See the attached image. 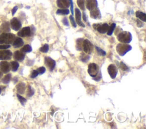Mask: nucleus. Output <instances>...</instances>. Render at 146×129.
<instances>
[{
    "instance_id": "1",
    "label": "nucleus",
    "mask_w": 146,
    "mask_h": 129,
    "mask_svg": "<svg viewBox=\"0 0 146 129\" xmlns=\"http://www.w3.org/2000/svg\"><path fill=\"white\" fill-rule=\"evenodd\" d=\"M16 35L12 33L3 32L0 35V45H11L13 43Z\"/></svg>"
},
{
    "instance_id": "2",
    "label": "nucleus",
    "mask_w": 146,
    "mask_h": 129,
    "mask_svg": "<svg viewBox=\"0 0 146 129\" xmlns=\"http://www.w3.org/2000/svg\"><path fill=\"white\" fill-rule=\"evenodd\" d=\"M118 40L122 43H130L132 39V36L130 32L128 31H122L117 36Z\"/></svg>"
},
{
    "instance_id": "3",
    "label": "nucleus",
    "mask_w": 146,
    "mask_h": 129,
    "mask_svg": "<svg viewBox=\"0 0 146 129\" xmlns=\"http://www.w3.org/2000/svg\"><path fill=\"white\" fill-rule=\"evenodd\" d=\"M116 52H118L120 56H123L129 51L132 49V47L128 44L119 43L117 45L116 47Z\"/></svg>"
},
{
    "instance_id": "4",
    "label": "nucleus",
    "mask_w": 146,
    "mask_h": 129,
    "mask_svg": "<svg viewBox=\"0 0 146 129\" xmlns=\"http://www.w3.org/2000/svg\"><path fill=\"white\" fill-rule=\"evenodd\" d=\"M100 72L99 66L95 63H90L88 66V73L90 76L94 78Z\"/></svg>"
},
{
    "instance_id": "5",
    "label": "nucleus",
    "mask_w": 146,
    "mask_h": 129,
    "mask_svg": "<svg viewBox=\"0 0 146 129\" xmlns=\"http://www.w3.org/2000/svg\"><path fill=\"white\" fill-rule=\"evenodd\" d=\"M13 53L9 49H0V60H10Z\"/></svg>"
},
{
    "instance_id": "6",
    "label": "nucleus",
    "mask_w": 146,
    "mask_h": 129,
    "mask_svg": "<svg viewBox=\"0 0 146 129\" xmlns=\"http://www.w3.org/2000/svg\"><path fill=\"white\" fill-rule=\"evenodd\" d=\"M83 49L87 54H91L94 49V46L92 44L88 39H85L83 42Z\"/></svg>"
},
{
    "instance_id": "7",
    "label": "nucleus",
    "mask_w": 146,
    "mask_h": 129,
    "mask_svg": "<svg viewBox=\"0 0 146 129\" xmlns=\"http://www.w3.org/2000/svg\"><path fill=\"white\" fill-rule=\"evenodd\" d=\"M10 25L11 28L16 31L20 30L22 27V23L21 22V21H20L18 18H17L16 17H14L13 18V19H11Z\"/></svg>"
},
{
    "instance_id": "8",
    "label": "nucleus",
    "mask_w": 146,
    "mask_h": 129,
    "mask_svg": "<svg viewBox=\"0 0 146 129\" xmlns=\"http://www.w3.org/2000/svg\"><path fill=\"white\" fill-rule=\"evenodd\" d=\"M0 69L3 73L6 74L11 70L10 63L7 60H2L0 62Z\"/></svg>"
},
{
    "instance_id": "9",
    "label": "nucleus",
    "mask_w": 146,
    "mask_h": 129,
    "mask_svg": "<svg viewBox=\"0 0 146 129\" xmlns=\"http://www.w3.org/2000/svg\"><path fill=\"white\" fill-rule=\"evenodd\" d=\"M108 72L110 75V76L112 79H115L117 76L118 70V68L116 67L115 65L113 64H110L108 67Z\"/></svg>"
},
{
    "instance_id": "10",
    "label": "nucleus",
    "mask_w": 146,
    "mask_h": 129,
    "mask_svg": "<svg viewBox=\"0 0 146 129\" xmlns=\"http://www.w3.org/2000/svg\"><path fill=\"white\" fill-rule=\"evenodd\" d=\"M45 64L50 71H53L56 65V62L50 57H45Z\"/></svg>"
},
{
    "instance_id": "11",
    "label": "nucleus",
    "mask_w": 146,
    "mask_h": 129,
    "mask_svg": "<svg viewBox=\"0 0 146 129\" xmlns=\"http://www.w3.org/2000/svg\"><path fill=\"white\" fill-rule=\"evenodd\" d=\"M31 34V31L30 27H25L22 29L19 32L17 33L18 36L22 38L30 36Z\"/></svg>"
},
{
    "instance_id": "12",
    "label": "nucleus",
    "mask_w": 146,
    "mask_h": 129,
    "mask_svg": "<svg viewBox=\"0 0 146 129\" xmlns=\"http://www.w3.org/2000/svg\"><path fill=\"white\" fill-rule=\"evenodd\" d=\"M85 5L88 10L91 11L98 8V1L97 0H86Z\"/></svg>"
},
{
    "instance_id": "13",
    "label": "nucleus",
    "mask_w": 146,
    "mask_h": 129,
    "mask_svg": "<svg viewBox=\"0 0 146 129\" xmlns=\"http://www.w3.org/2000/svg\"><path fill=\"white\" fill-rule=\"evenodd\" d=\"M13 55V58L14 59V60L18 61V62H22L25 59V53L21 51H16Z\"/></svg>"
},
{
    "instance_id": "14",
    "label": "nucleus",
    "mask_w": 146,
    "mask_h": 129,
    "mask_svg": "<svg viewBox=\"0 0 146 129\" xmlns=\"http://www.w3.org/2000/svg\"><path fill=\"white\" fill-rule=\"evenodd\" d=\"M75 18H76V22L77 23L78 25L79 26H80L81 27H85L84 24L83 23H82V21H81V11L79 10V9L78 8H75Z\"/></svg>"
},
{
    "instance_id": "15",
    "label": "nucleus",
    "mask_w": 146,
    "mask_h": 129,
    "mask_svg": "<svg viewBox=\"0 0 146 129\" xmlns=\"http://www.w3.org/2000/svg\"><path fill=\"white\" fill-rule=\"evenodd\" d=\"M57 5L59 8L67 9L70 6L69 0H57Z\"/></svg>"
},
{
    "instance_id": "16",
    "label": "nucleus",
    "mask_w": 146,
    "mask_h": 129,
    "mask_svg": "<svg viewBox=\"0 0 146 129\" xmlns=\"http://www.w3.org/2000/svg\"><path fill=\"white\" fill-rule=\"evenodd\" d=\"M90 16L93 19H100L101 18L100 10L98 8H96L94 9L93 10H91V12H90Z\"/></svg>"
},
{
    "instance_id": "17",
    "label": "nucleus",
    "mask_w": 146,
    "mask_h": 129,
    "mask_svg": "<svg viewBox=\"0 0 146 129\" xmlns=\"http://www.w3.org/2000/svg\"><path fill=\"white\" fill-rule=\"evenodd\" d=\"M16 89L17 93L20 95H23L26 90V84L23 82H20L19 84L17 85Z\"/></svg>"
},
{
    "instance_id": "18",
    "label": "nucleus",
    "mask_w": 146,
    "mask_h": 129,
    "mask_svg": "<svg viewBox=\"0 0 146 129\" xmlns=\"http://www.w3.org/2000/svg\"><path fill=\"white\" fill-rule=\"evenodd\" d=\"M13 44V46L15 48H18L22 47L24 45V42L22 39L20 37H17L14 39Z\"/></svg>"
},
{
    "instance_id": "19",
    "label": "nucleus",
    "mask_w": 146,
    "mask_h": 129,
    "mask_svg": "<svg viewBox=\"0 0 146 129\" xmlns=\"http://www.w3.org/2000/svg\"><path fill=\"white\" fill-rule=\"evenodd\" d=\"M109 29V26L107 23H103V24H101L98 27L97 30L98 31L99 33L101 34H105V33H107V31Z\"/></svg>"
},
{
    "instance_id": "20",
    "label": "nucleus",
    "mask_w": 146,
    "mask_h": 129,
    "mask_svg": "<svg viewBox=\"0 0 146 129\" xmlns=\"http://www.w3.org/2000/svg\"><path fill=\"white\" fill-rule=\"evenodd\" d=\"M1 30L4 32H9L10 31V25L9 22H4L1 26Z\"/></svg>"
},
{
    "instance_id": "21",
    "label": "nucleus",
    "mask_w": 146,
    "mask_h": 129,
    "mask_svg": "<svg viewBox=\"0 0 146 129\" xmlns=\"http://www.w3.org/2000/svg\"><path fill=\"white\" fill-rule=\"evenodd\" d=\"M12 75L11 73H8L6 75L3 77L1 80V82H2L3 84H9V82H10L11 79H12Z\"/></svg>"
},
{
    "instance_id": "22",
    "label": "nucleus",
    "mask_w": 146,
    "mask_h": 129,
    "mask_svg": "<svg viewBox=\"0 0 146 129\" xmlns=\"http://www.w3.org/2000/svg\"><path fill=\"white\" fill-rule=\"evenodd\" d=\"M10 66H11V69L13 72H15L17 71L18 69V68L20 67V64L17 62L16 61H12L10 63Z\"/></svg>"
},
{
    "instance_id": "23",
    "label": "nucleus",
    "mask_w": 146,
    "mask_h": 129,
    "mask_svg": "<svg viewBox=\"0 0 146 129\" xmlns=\"http://www.w3.org/2000/svg\"><path fill=\"white\" fill-rule=\"evenodd\" d=\"M83 42V39L82 38H79L77 40L76 48L78 51H82Z\"/></svg>"
},
{
    "instance_id": "24",
    "label": "nucleus",
    "mask_w": 146,
    "mask_h": 129,
    "mask_svg": "<svg viewBox=\"0 0 146 129\" xmlns=\"http://www.w3.org/2000/svg\"><path fill=\"white\" fill-rule=\"evenodd\" d=\"M136 16L142 21L146 22V15L145 13L137 11L136 12Z\"/></svg>"
},
{
    "instance_id": "25",
    "label": "nucleus",
    "mask_w": 146,
    "mask_h": 129,
    "mask_svg": "<svg viewBox=\"0 0 146 129\" xmlns=\"http://www.w3.org/2000/svg\"><path fill=\"white\" fill-rule=\"evenodd\" d=\"M57 14L58 15H62V16H66L68 15L70 13L69 10L67 9H58L56 12Z\"/></svg>"
},
{
    "instance_id": "26",
    "label": "nucleus",
    "mask_w": 146,
    "mask_h": 129,
    "mask_svg": "<svg viewBox=\"0 0 146 129\" xmlns=\"http://www.w3.org/2000/svg\"><path fill=\"white\" fill-rule=\"evenodd\" d=\"M90 56L89 55H88L87 54H85L84 53H81L80 56H79V59H80V60L83 63L87 62L88 61L90 60Z\"/></svg>"
},
{
    "instance_id": "27",
    "label": "nucleus",
    "mask_w": 146,
    "mask_h": 129,
    "mask_svg": "<svg viewBox=\"0 0 146 129\" xmlns=\"http://www.w3.org/2000/svg\"><path fill=\"white\" fill-rule=\"evenodd\" d=\"M21 51L24 53H27L30 52L32 51V47L29 45H26L21 49Z\"/></svg>"
},
{
    "instance_id": "28",
    "label": "nucleus",
    "mask_w": 146,
    "mask_h": 129,
    "mask_svg": "<svg viewBox=\"0 0 146 129\" xmlns=\"http://www.w3.org/2000/svg\"><path fill=\"white\" fill-rule=\"evenodd\" d=\"M115 27H116V24L115 23H112L110 26H109V29L107 31V34L108 36H111L112 34H113V32L114 30H115Z\"/></svg>"
},
{
    "instance_id": "29",
    "label": "nucleus",
    "mask_w": 146,
    "mask_h": 129,
    "mask_svg": "<svg viewBox=\"0 0 146 129\" xmlns=\"http://www.w3.org/2000/svg\"><path fill=\"white\" fill-rule=\"evenodd\" d=\"M17 97L18 99L19 100V101L21 104L22 105L25 106V104L27 102L26 99H25V98H24V97H23L22 96H21L20 95V94H18V93H17Z\"/></svg>"
},
{
    "instance_id": "30",
    "label": "nucleus",
    "mask_w": 146,
    "mask_h": 129,
    "mask_svg": "<svg viewBox=\"0 0 146 129\" xmlns=\"http://www.w3.org/2000/svg\"><path fill=\"white\" fill-rule=\"evenodd\" d=\"M77 5L81 10H85V0H77Z\"/></svg>"
},
{
    "instance_id": "31",
    "label": "nucleus",
    "mask_w": 146,
    "mask_h": 129,
    "mask_svg": "<svg viewBox=\"0 0 146 129\" xmlns=\"http://www.w3.org/2000/svg\"><path fill=\"white\" fill-rule=\"evenodd\" d=\"M34 90L33 88L31 87L30 85L28 86V89H27V97H32L34 94Z\"/></svg>"
},
{
    "instance_id": "32",
    "label": "nucleus",
    "mask_w": 146,
    "mask_h": 129,
    "mask_svg": "<svg viewBox=\"0 0 146 129\" xmlns=\"http://www.w3.org/2000/svg\"><path fill=\"white\" fill-rule=\"evenodd\" d=\"M95 48H96V50H97L98 55H99V56H104L105 55H106V52H105L104 50H103L102 49H101L100 48L98 47H95Z\"/></svg>"
},
{
    "instance_id": "33",
    "label": "nucleus",
    "mask_w": 146,
    "mask_h": 129,
    "mask_svg": "<svg viewBox=\"0 0 146 129\" xmlns=\"http://www.w3.org/2000/svg\"><path fill=\"white\" fill-rule=\"evenodd\" d=\"M49 45H47V44H45V45L43 46L42 47L40 48V51L42 52L47 53L48 52V51H49Z\"/></svg>"
},
{
    "instance_id": "34",
    "label": "nucleus",
    "mask_w": 146,
    "mask_h": 129,
    "mask_svg": "<svg viewBox=\"0 0 146 129\" xmlns=\"http://www.w3.org/2000/svg\"><path fill=\"white\" fill-rule=\"evenodd\" d=\"M119 67L123 71H127L128 70V67L123 62H121V63L119 64Z\"/></svg>"
},
{
    "instance_id": "35",
    "label": "nucleus",
    "mask_w": 146,
    "mask_h": 129,
    "mask_svg": "<svg viewBox=\"0 0 146 129\" xmlns=\"http://www.w3.org/2000/svg\"><path fill=\"white\" fill-rule=\"evenodd\" d=\"M39 75V73H38V71H37V69L36 70H33L31 72V73L30 75V77L31 79H34L36 78V77H37Z\"/></svg>"
},
{
    "instance_id": "36",
    "label": "nucleus",
    "mask_w": 146,
    "mask_h": 129,
    "mask_svg": "<svg viewBox=\"0 0 146 129\" xmlns=\"http://www.w3.org/2000/svg\"><path fill=\"white\" fill-rule=\"evenodd\" d=\"M69 19H70V22H71L72 26H73L74 27H75H75H77V23H76V22H75L74 18L73 15L70 16Z\"/></svg>"
},
{
    "instance_id": "37",
    "label": "nucleus",
    "mask_w": 146,
    "mask_h": 129,
    "mask_svg": "<svg viewBox=\"0 0 146 129\" xmlns=\"http://www.w3.org/2000/svg\"><path fill=\"white\" fill-rule=\"evenodd\" d=\"M37 71H38L39 75H42V74H43V73L46 72V68H45V67H40L39 68H38Z\"/></svg>"
},
{
    "instance_id": "38",
    "label": "nucleus",
    "mask_w": 146,
    "mask_h": 129,
    "mask_svg": "<svg viewBox=\"0 0 146 129\" xmlns=\"http://www.w3.org/2000/svg\"><path fill=\"white\" fill-rule=\"evenodd\" d=\"M11 46L10 45H0V49H9V48H10Z\"/></svg>"
},
{
    "instance_id": "39",
    "label": "nucleus",
    "mask_w": 146,
    "mask_h": 129,
    "mask_svg": "<svg viewBox=\"0 0 146 129\" xmlns=\"http://www.w3.org/2000/svg\"><path fill=\"white\" fill-rule=\"evenodd\" d=\"M62 23H63V24L64 25H65V26H67V27L69 26V21H68L67 18H66V17H64V18H63L62 20Z\"/></svg>"
},
{
    "instance_id": "40",
    "label": "nucleus",
    "mask_w": 146,
    "mask_h": 129,
    "mask_svg": "<svg viewBox=\"0 0 146 129\" xmlns=\"http://www.w3.org/2000/svg\"><path fill=\"white\" fill-rule=\"evenodd\" d=\"M101 79H102L101 72H99V74L97 76H96L95 77H94V78H93L94 80L96 81H99L101 80Z\"/></svg>"
},
{
    "instance_id": "41",
    "label": "nucleus",
    "mask_w": 146,
    "mask_h": 129,
    "mask_svg": "<svg viewBox=\"0 0 146 129\" xmlns=\"http://www.w3.org/2000/svg\"><path fill=\"white\" fill-rule=\"evenodd\" d=\"M69 2H70V6H71V13L72 14V15H73L74 14V5H73V0H69Z\"/></svg>"
},
{
    "instance_id": "42",
    "label": "nucleus",
    "mask_w": 146,
    "mask_h": 129,
    "mask_svg": "<svg viewBox=\"0 0 146 129\" xmlns=\"http://www.w3.org/2000/svg\"><path fill=\"white\" fill-rule=\"evenodd\" d=\"M18 9V6H14V8H13V9L12 10V15H13V16H14V14H16V13Z\"/></svg>"
},
{
    "instance_id": "43",
    "label": "nucleus",
    "mask_w": 146,
    "mask_h": 129,
    "mask_svg": "<svg viewBox=\"0 0 146 129\" xmlns=\"http://www.w3.org/2000/svg\"><path fill=\"white\" fill-rule=\"evenodd\" d=\"M143 25H144L143 23H142V22L140 21H139V19H137V26H138V27H142L143 26Z\"/></svg>"
},
{
    "instance_id": "44",
    "label": "nucleus",
    "mask_w": 146,
    "mask_h": 129,
    "mask_svg": "<svg viewBox=\"0 0 146 129\" xmlns=\"http://www.w3.org/2000/svg\"><path fill=\"white\" fill-rule=\"evenodd\" d=\"M83 19L84 22H87V16H86L85 12L83 13Z\"/></svg>"
},
{
    "instance_id": "45",
    "label": "nucleus",
    "mask_w": 146,
    "mask_h": 129,
    "mask_svg": "<svg viewBox=\"0 0 146 129\" xmlns=\"http://www.w3.org/2000/svg\"><path fill=\"white\" fill-rule=\"evenodd\" d=\"M101 24L100 23H94L93 24V25H92V26H93V28L95 29V30H97V29L99 25H100Z\"/></svg>"
},
{
    "instance_id": "46",
    "label": "nucleus",
    "mask_w": 146,
    "mask_h": 129,
    "mask_svg": "<svg viewBox=\"0 0 146 129\" xmlns=\"http://www.w3.org/2000/svg\"><path fill=\"white\" fill-rule=\"evenodd\" d=\"M5 88H6V86H3L2 85H0V95L2 93V92L3 90L5 89Z\"/></svg>"
},
{
    "instance_id": "47",
    "label": "nucleus",
    "mask_w": 146,
    "mask_h": 129,
    "mask_svg": "<svg viewBox=\"0 0 146 129\" xmlns=\"http://www.w3.org/2000/svg\"><path fill=\"white\" fill-rule=\"evenodd\" d=\"M3 76V73L1 71V69H0V79H1L2 78V77Z\"/></svg>"
},
{
    "instance_id": "48",
    "label": "nucleus",
    "mask_w": 146,
    "mask_h": 129,
    "mask_svg": "<svg viewBox=\"0 0 146 129\" xmlns=\"http://www.w3.org/2000/svg\"><path fill=\"white\" fill-rule=\"evenodd\" d=\"M0 31H1V28H0Z\"/></svg>"
}]
</instances>
